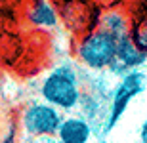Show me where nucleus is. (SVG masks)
<instances>
[{
    "label": "nucleus",
    "mask_w": 147,
    "mask_h": 143,
    "mask_svg": "<svg viewBox=\"0 0 147 143\" xmlns=\"http://www.w3.org/2000/svg\"><path fill=\"white\" fill-rule=\"evenodd\" d=\"M0 143H19V138H17V128L11 124L8 130H6L4 138H2V141Z\"/></svg>",
    "instance_id": "10"
},
{
    "label": "nucleus",
    "mask_w": 147,
    "mask_h": 143,
    "mask_svg": "<svg viewBox=\"0 0 147 143\" xmlns=\"http://www.w3.org/2000/svg\"><path fill=\"white\" fill-rule=\"evenodd\" d=\"M99 143H107V141H99Z\"/></svg>",
    "instance_id": "12"
},
{
    "label": "nucleus",
    "mask_w": 147,
    "mask_h": 143,
    "mask_svg": "<svg viewBox=\"0 0 147 143\" xmlns=\"http://www.w3.org/2000/svg\"><path fill=\"white\" fill-rule=\"evenodd\" d=\"M145 86H147V78H145V73H143L142 69L130 71L128 75L119 78V82L115 84L113 90H111L109 107H107L103 124H101L103 136H109L115 128L119 126V122H120V118L124 116L126 109H128L132 101L145 90Z\"/></svg>",
    "instance_id": "3"
},
{
    "label": "nucleus",
    "mask_w": 147,
    "mask_h": 143,
    "mask_svg": "<svg viewBox=\"0 0 147 143\" xmlns=\"http://www.w3.org/2000/svg\"><path fill=\"white\" fill-rule=\"evenodd\" d=\"M2 2H4V0H0V4H2Z\"/></svg>",
    "instance_id": "13"
},
{
    "label": "nucleus",
    "mask_w": 147,
    "mask_h": 143,
    "mask_svg": "<svg viewBox=\"0 0 147 143\" xmlns=\"http://www.w3.org/2000/svg\"><path fill=\"white\" fill-rule=\"evenodd\" d=\"M147 63V54L142 52L134 42H132L130 36H122V38L117 40V57L111 63L109 67V75L120 78L128 75L130 71H138L142 69Z\"/></svg>",
    "instance_id": "5"
},
{
    "label": "nucleus",
    "mask_w": 147,
    "mask_h": 143,
    "mask_svg": "<svg viewBox=\"0 0 147 143\" xmlns=\"http://www.w3.org/2000/svg\"><path fill=\"white\" fill-rule=\"evenodd\" d=\"M25 19L34 29H55L59 23V10L52 0H31L25 8Z\"/></svg>",
    "instance_id": "7"
},
{
    "label": "nucleus",
    "mask_w": 147,
    "mask_h": 143,
    "mask_svg": "<svg viewBox=\"0 0 147 143\" xmlns=\"http://www.w3.org/2000/svg\"><path fill=\"white\" fill-rule=\"evenodd\" d=\"M98 27L113 34L117 40L122 38V36H128V33H130V13L124 8H107V10L99 11Z\"/></svg>",
    "instance_id": "8"
},
{
    "label": "nucleus",
    "mask_w": 147,
    "mask_h": 143,
    "mask_svg": "<svg viewBox=\"0 0 147 143\" xmlns=\"http://www.w3.org/2000/svg\"><path fill=\"white\" fill-rule=\"evenodd\" d=\"M130 13V33L128 36L138 48L147 54V4L143 0H134L128 8Z\"/></svg>",
    "instance_id": "9"
},
{
    "label": "nucleus",
    "mask_w": 147,
    "mask_h": 143,
    "mask_svg": "<svg viewBox=\"0 0 147 143\" xmlns=\"http://www.w3.org/2000/svg\"><path fill=\"white\" fill-rule=\"evenodd\" d=\"M143 2H145V4H147V0H143Z\"/></svg>",
    "instance_id": "14"
},
{
    "label": "nucleus",
    "mask_w": 147,
    "mask_h": 143,
    "mask_svg": "<svg viewBox=\"0 0 147 143\" xmlns=\"http://www.w3.org/2000/svg\"><path fill=\"white\" fill-rule=\"evenodd\" d=\"M94 136L92 122L82 115H67L63 116L55 139L57 143H90Z\"/></svg>",
    "instance_id": "6"
},
{
    "label": "nucleus",
    "mask_w": 147,
    "mask_h": 143,
    "mask_svg": "<svg viewBox=\"0 0 147 143\" xmlns=\"http://www.w3.org/2000/svg\"><path fill=\"white\" fill-rule=\"evenodd\" d=\"M73 55L76 63L88 71L105 73L117 57V38L99 27L90 29L76 38Z\"/></svg>",
    "instance_id": "2"
},
{
    "label": "nucleus",
    "mask_w": 147,
    "mask_h": 143,
    "mask_svg": "<svg viewBox=\"0 0 147 143\" xmlns=\"http://www.w3.org/2000/svg\"><path fill=\"white\" fill-rule=\"evenodd\" d=\"M61 120L63 113L42 99L29 101L19 115V126L27 138H54Z\"/></svg>",
    "instance_id": "4"
},
{
    "label": "nucleus",
    "mask_w": 147,
    "mask_h": 143,
    "mask_svg": "<svg viewBox=\"0 0 147 143\" xmlns=\"http://www.w3.org/2000/svg\"><path fill=\"white\" fill-rule=\"evenodd\" d=\"M138 138H140V143H147V118L142 122V126H140Z\"/></svg>",
    "instance_id": "11"
},
{
    "label": "nucleus",
    "mask_w": 147,
    "mask_h": 143,
    "mask_svg": "<svg viewBox=\"0 0 147 143\" xmlns=\"http://www.w3.org/2000/svg\"><path fill=\"white\" fill-rule=\"evenodd\" d=\"M84 86L76 67L69 61L55 65L40 82V99L54 105L61 113H73L80 105Z\"/></svg>",
    "instance_id": "1"
}]
</instances>
